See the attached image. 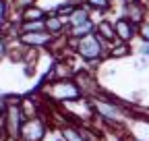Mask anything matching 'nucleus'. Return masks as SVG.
<instances>
[{"label": "nucleus", "mask_w": 149, "mask_h": 141, "mask_svg": "<svg viewBox=\"0 0 149 141\" xmlns=\"http://www.w3.org/2000/svg\"><path fill=\"white\" fill-rule=\"evenodd\" d=\"M91 21V10L85 6V4H79L77 8L72 10V15L68 17V27H77V25H83Z\"/></svg>", "instance_id": "12"}, {"label": "nucleus", "mask_w": 149, "mask_h": 141, "mask_svg": "<svg viewBox=\"0 0 149 141\" xmlns=\"http://www.w3.org/2000/svg\"><path fill=\"white\" fill-rule=\"evenodd\" d=\"M21 110L25 114V118H35V116H42V104H37V98L33 96H25L21 98Z\"/></svg>", "instance_id": "11"}, {"label": "nucleus", "mask_w": 149, "mask_h": 141, "mask_svg": "<svg viewBox=\"0 0 149 141\" xmlns=\"http://www.w3.org/2000/svg\"><path fill=\"white\" fill-rule=\"evenodd\" d=\"M19 40H21L23 46L33 48V50H42V48H50L54 35L44 31H27V33H19Z\"/></svg>", "instance_id": "7"}, {"label": "nucleus", "mask_w": 149, "mask_h": 141, "mask_svg": "<svg viewBox=\"0 0 149 141\" xmlns=\"http://www.w3.org/2000/svg\"><path fill=\"white\" fill-rule=\"evenodd\" d=\"M48 133H50L48 120H44V116H35V118H27L23 122V129H21L19 139H25V141H44Z\"/></svg>", "instance_id": "5"}, {"label": "nucleus", "mask_w": 149, "mask_h": 141, "mask_svg": "<svg viewBox=\"0 0 149 141\" xmlns=\"http://www.w3.org/2000/svg\"><path fill=\"white\" fill-rule=\"evenodd\" d=\"M8 104H6V112L2 116V125H4V131H6V137L10 139H19L21 135V129H23V122L27 120L23 110H21V98L17 96H6Z\"/></svg>", "instance_id": "4"}, {"label": "nucleus", "mask_w": 149, "mask_h": 141, "mask_svg": "<svg viewBox=\"0 0 149 141\" xmlns=\"http://www.w3.org/2000/svg\"><path fill=\"white\" fill-rule=\"evenodd\" d=\"M130 54H133V46L126 42H120V40L112 42L108 48V58H112V60H120V58H126Z\"/></svg>", "instance_id": "10"}, {"label": "nucleus", "mask_w": 149, "mask_h": 141, "mask_svg": "<svg viewBox=\"0 0 149 141\" xmlns=\"http://www.w3.org/2000/svg\"><path fill=\"white\" fill-rule=\"evenodd\" d=\"M89 100L93 104V110H95V118H100L110 129H120L126 120H133V108H128L126 104L118 102L106 91H100L97 96Z\"/></svg>", "instance_id": "1"}, {"label": "nucleus", "mask_w": 149, "mask_h": 141, "mask_svg": "<svg viewBox=\"0 0 149 141\" xmlns=\"http://www.w3.org/2000/svg\"><path fill=\"white\" fill-rule=\"evenodd\" d=\"M17 141H25V139H17Z\"/></svg>", "instance_id": "22"}, {"label": "nucleus", "mask_w": 149, "mask_h": 141, "mask_svg": "<svg viewBox=\"0 0 149 141\" xmlns=\"http://www.w3.org/2000/svg\"><path fill=\"white\" fill-rule=\"evenodd\" d=\"M137 38H139L141 42H149V17L139 25V29H137Z\"/></svg>", "instance_id": "18"}, {"label": "nucleus", "mask_w": 149, "mask_h": 141, "mask_svg": "<svg viewBox=\"0 0 149 141\" xmlns=\"http://www.w3.org/2000/svg\"><path fill=\"white\" fill-rule=\"evenodd\" d=\"M95 33L100 35V38L108 44L116 42V31H114V23H112V19H100L95 21Z\"/></svg>", "instance_id": "9"}, {"label": "nucleus", "mask_w": 149, "mask_h": 141, "mask_svg": "<svg viewBox=\"0 0 149 141\" xmlns=\"http://www.w3.org/2000/svg\"><path fill=\"white\" fill-rule=\"evenodd\" d=\"M124 141H141L139 137H124Z\"/></svg>", "instance_id": "21"}, {"label": "nucleus", "mask_w": 149, "mask_h": 141, "mask_svg": "<svg viewBox=\"0 0 149 141\" xmlns=\"http://www.w3.org/2000/svg\"><path fill=\"white\" fill-rule=\"evenodd\" d=\"M137 52H139V56H145V58H149V42H139V48H137Z\"/></svg>", "instance_id": "20"}, {"label": "nucleus", "mask_w": 149, "mask_h": 141, "mask_svg": "<svg viewBox=\"0 0 149 141\" xmlns=\"http://www.w3.org/2000/svg\"><path fill=\"white\" fill-rule=\"evenodd\" d=\"M46 17H48V13L40 4H33V6L21 10V21H44Z\"/></svg>", "instance_id": "14"}, {"label": "nucleus", "mask_w": 149, "mask_h": 141, "mask_svg": "<svg viewBox=\"0 0 149 141\" xmlns=\"http://www.w3.org/2000/svg\"><path fill=\"white\" fill-rule=\"evenodd\" d=\"M8 17H10V0H0V31L8 23Z\"/></svg>", "instance_id": "16"}, {"label": "nucleus", "mask_w": 149, "mask_h": 141, "mask_svg": "<svg viewBox=\"0 0 149 141\" xmlns=\"http://www.w3.org/2000/svg\"><path fill=\"white\" fill-rule=\"evenodd\" d=\"M40 91H42L48 100L58 102V104L68 102V100H77V98H81V96H83L74 79H60V81H52L50 85L40 87Z\"/></svg>", "instance_id": "3"}, {"label": "nucleus", "mask_w": 149, "mask_h": 141, "mask_svg": "<svg viewBox=\"0 0 149 141\" xmlns=\"http://www.w3.org/2000/svg\"><path fill=\"white\" fill-rule=\"evenodd\" d=\"M122 15L126 19H130L135 25H141L149 17V6L145 4V0H130V2H124Z\"/></svg>", "instance_id": "8"}, {"label": "nucleus", "mask_w": 149, "mask_h": 141, "mask_svg": "<svg viewBox=\"0 0 149 141\" xmlns=\"http://www.w3.org/2000/svg\"><path fill=\"white\" fill-rule=\"evenodd\" d=\"M83 4H85L91 13H97L100 17H104L106 13L112 10V6H114V0H83Z\"/></svg>", "instance_id": "13"}, {"label": "nucleus", "mask_w": 149, "mask_h": 141, "mask_svg": "<svg viewBox=\"0 0 149 141\" xmlns=\"http://www.w3.org/2000/svg\"><path fill=\"white\" fill-rule=\"evenodd\" d=\"M108 48H110V44L104 42L97 33H89L85 38L77 40L74 56L87 64H102V60L108 58Z\"/></svg>", "instance_id": "2"}, {"label": "nucleus", "mask_w": 149, "mask_h": 141, "mask_svg": "<svg viewBox=\"0 0 149 141\" xmlns=\"http://www.w3.org/2000/svg\"><path fill=\"white\" fill-rule=\"evenodd\" d=\"M46 25L44 21H21L19 25V33H27V31H44Z\"/></svg>", "instance_id": "15"}, {"label": "nucleus", "mask_w": 149, "mask_h": 141, "mask_svg": "<svg viewBox=\"0 0 149 141\" xmlns=\"http://www.w3.org/2000/svg\"><path fill=\"white\" fill-rule=\"evenodd\" d=\"M0 120H2V118H0Z\"/></svg>", "instance_id": "24"}, {"label": "nucleus", "mask_w": 149, "mask_h": 141, "mask_svg": "<svg viewBox=\"0 0 149 141\" xmlns=\"http://www.w3.org/2000/svg\"><path fill=\"white\" fill-rule=\"evenodd\" d=\"M114 31H116V40H120V42H126V44H133L135 40H137V29H139V25H135L130 19H126L124 15H120V17H116L114 21Z\"/></svg>", "instance_id": "6"}, {"label": "nucleus", "mask_w": 149, "mask_h": 141, "mask_svg": "<svg viewBox=\"0 0 149 141\" xmlns=\"http://www.w3.org/2000/svg\"><path fill=\"white\" fill-rule=\"evenodd\" d=\"M8 56V38L0 33V60Z\"/></svg>", "instance_id": "19"}, {"label": "nucleus", "mask_w": 149, "mask_h": 141, "mask_svg": "<svg viewBox=\"0 0 149 141\" xmlns=\"http://www.w3.org/2000/svg\"><path fill=\"white\" fill-rule=\"evenodd\" d=\"M33 4H37V0H10V10H25V8H29V6H33Z\"/></svg>", "instance_id": "17"}, {"label": "nucleus", "mask_w": 149, "mask_h": 141, "mask_svg": "<svg viewBox=\"0 0 149 141\" xmlns=\"http://www.w3.org/2000/svg\"><path fill=\"white\" fill-rule=\"evenodd\" d=\"M58 141H64V139H62V137H60V139H58Z\"/></svg>", "instance_id": "23"}]
</instances>
